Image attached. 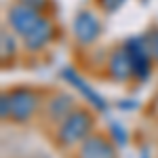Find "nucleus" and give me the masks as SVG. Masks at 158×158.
<instances>
[{
	"label": "nucleus",
	"instance_id": "1",
	"mask_svg": "<svg viewBox=\"0 0 158 158\" xmlns=\"http://www.w3.org/2000/svg\"><path fill=\"white\" fill-rule=\"evenodd\" d=\"M93 133H95L93 112L78 106L61 124L55 127V141L61 148H74V146H80Z\"/></svg>",
	"mask_w": 158,
	"mask_h": 158
},
{
	"label": "nucleus",
	"instance_id": "2",
	"mask_svg": "<svg viewBox=\"0 0 158 158\" xmlns=\"http://www.w3.org/2000/svg\"><path fill=\"white\" fill-rule=\"evenodd\" d=\"M6 93L11 99V118L9 120L15 124H23V122L32 120L42 110L44 97L32 86H13Z\"/></svg>",
	"mask_w": 158,
	"mask_h": 158
},
{
	"label": "nucleus",
	"instance_id": "3",
	"mask_svg": "<svg viewBox=\"0 0 158 158\" xmlns=\"http://www.w3.org/2000/svg\"><path fill=\"white\" fill-rule=\"evenodd\" d=\"M44 13H40L38 9L30 6V4H23V2H11L6 6V27L11 30L15 36L21 38L27 36L36 23L42 19Z\"/></svg>",
	"mask_w": 158,
	"mask_h": 158
},
{
	"label": "nucleus",
	"instance_id": "4",
	"mask_svg": "<svg viewBox=\"0 0 158 158\" xmlns=\"http://www.w3.org/2000/svg\"><path fill=\"white\" fill-rule=\"evenodd\" d=\"M103 32V25L99 15L93 9H80V11L74 15L72 19V34L74 40L80 44V47H91L95 44Z\"/></svg>",
	"mask_w": 158,
	"mask_h": 158
},
{
	"label": "nucleus",
	"instance_id": "5",
	"mask_svg": "<svg viewBox=\"0 0 158 158\" xmlns=\"http://www.w3.org/2000/svg\"><path fill=\"white\" fill-rule=\"evenodd\" d=\"M122 47H124L129 59H131V65H133V78L139 80V82L148 80L154 61H152V55H150V51H148V47H146L143 36L127 38V40H122Z\"/></svg>",
	"mask_w": 158,
	"mask_h": 158
},
{
	"label": "nucleus",
	"instance_id": "6",
	"mask_svg": "<svg viewBox=\"0 0 158 158\" xmlns=\"http://www.w3.org/2000/svg\"><path fill=\"white\" fill-rule=\"evenodd\" d=\"M76 108H78V103H76V97L74 95L63 93V91H57V93H53V95H49V97L44 99V103H42V116H44V120L49 122V124H55L57 127Z\"/></svg>",
	"mask_w": 158,
	"mask_h": 158
},
{
	"label": "nucleus",
	"instance_id": "7",
	"mask_svg": "<svg viewBox=\"0 0 158 158\" xmlns=\"http://www.w3.org/2000/svg\"><path fill=\"white\" fill-rule=\"evenodd\" d=\"M55 40V23L49 15H42V19L36 23V27L27 34V36L21 38V47H23L25 53L30 55H38L49 47L51 42Z\"/></svg>",
	"mask_w": 158,
	"mask_h": 158
},
{
	"label": "nucleus",
	"instance_id": "8",
	"mask_svg": "<svg viewBox=\"0 0 158 158\" xmlns=\"http://www.w3.org/2000/svg\"><path fill=\"white\" fill-rule=\"evenodd\" d=\"M76 158H118L116 143L110 139V135L95 131L91 137H86L85 141L78 146Z\"/></svg>",
	"mask_w": 158,
	"mask_h": 158
},
{
	"label": "nucleus",
	"instance_id": "9",
	"mask_svg": "<svg viewBox=\"0 0 158 158\" xmlns=\"http://www.w3.org/2000/svg\"><path fill=\"white\" fill-rule=\"evenodd\" d=\"M106 70H108V76L114 82H129V80L133 78V65H131V59H129L127 51L122 47V42L116 44V47L108 53Z\"/></svg>",
	"mask_w": 158,
	"mask_h": 158
},
{
	"label": "nucleus",
	"instance_id": "10",
	"mask_svg": "<svg viewBox=\"0 0 158 158\" xmlns=\"http://www.w3.org/2000/svg\"><path fill=\"white\" fill-rule=\"evenodd\" d=\"M61 78H65V80H68V82H70V85H72L74 89H76V91H78V93H80V95H82V97L91 103V106H93V110L103 112V110L108 108L106 99L101 97V95H99L97 91L89 85V82H86V80L78 72H76L74 68H63V70H61Z\"/></svg>",
	"mask_w": 158,
	"mask_h": 158
},
{
	"label": "nucleus",
	"instance_id": "11",
	"mask_svg": "<svg viewBox=\"0 0 158 158\" xmlns=\"http://www.w3.org/2000/svg\"><path fill=\"white\" fill-rule=\"evenodd\" d=\"M17 49H19L17 36L13 34L9 27H2V32H0V55H2V61L13 59Z\"/></svg>",
	"mask_w": 158,
	"mask_h": 158
},
{
	"label": "nucleus",
	"instance_id": "12",
	"mask_svg": "<svg viewBox=\"0 0 158 158\" xmlns=\"http://www.w3.org/2000/svg\"><path fill=\"white\" fill-rule=\"evenodd\" d=\"M141 36L146 40V47H148V51H150V55H152V61L158 63V27H150Z\"/></svg>",
	"mask_w": 158,
	"mask_h": 158
},
{
	"label": "nucleus",
	"instance_id": "13",
	"mask_svg": "<svg viewBox=\"0 0 158 158\" xmlns=\"http://www.w3.org/2000/svg\"><path fill=\"white\" fill-rule=\"evenodd\" d=\"M108 131H110V133H108L110 139H112L116 146H124V143L129 141V135H127V131L122 129L118 122H112V124L108 127Z\"/></svg>",
	"mask_w": 158,
	"mask_h": 158
},
{
	"label": "nucleus",
	"instance_id": "14",
	"mask_svg": "<svg viewBox=\"0 0 158 158\" xmlns=\"http://www.w3.org/2000/svg\"><path fill=\"white\" fill-rule=\"evenodd\" d=\"M124 2H127V0H95V4H97L103 13H116V11H120Z\"/></svg>",
	"mask_w": 158,
	"mask_h": 158
},
{
	"label": "nucleus",
	"instance_id": "15",
	"mask_svg": "<svg viewBox=\"0 0 158 158\" xmlns=\"http://www.w3.org/2000/svg\"><path fill=\"white\" fill-rule=\"evenodd\" d=\"M0 116H2V120H9L11 118V99H9V93L6 91L0 97Z\"/></svg>",
	"mask_w": 158,
	"mask_h": 158
},
{
	"label": "nucleus",
	"instance_id": "16",
	"mask_svg": "<svg viewBox=\"0 0 158 158\" xmlns=\"http://www.w3.org/2000/svg\"><path fill=\"white\" fill-rule=\"evenodd\" d=\"M13 2H23V4H30V6L38 9L40 13H44V9H47V2H49V0H13Z\"/></svg>",
	"mask_w": 158,
	"mask_h": 158
},
{
	"label": "nucleus",
	"instance_id": "17",
	"mask_svg": "<svg viewBox=\"0 0 158 158\" xmlns=\"http://www.w3.org/2000/svg\"><path fill=\"white\" fill-rule=\"evenodd\" d=\"M120 108H135V101H120Z\"/></svg>",
	"mask_w": 158,
	"mask_h": 158
},
{
	"label": "nucleus",
	"instance_id": "18",
	"mask_svg": "<svg viewBox=\"0 0 158 158\" xmlns=\"http://www.w3.org/2000/svg\"><path fill=\"white\" fill-rule=\"evenodd\" d=\"M141 158H150V152H148V150H143V152H141Z\"/></svg>",
	"mask_w": 158,
	"mask_h": 158
}]
</instances>
